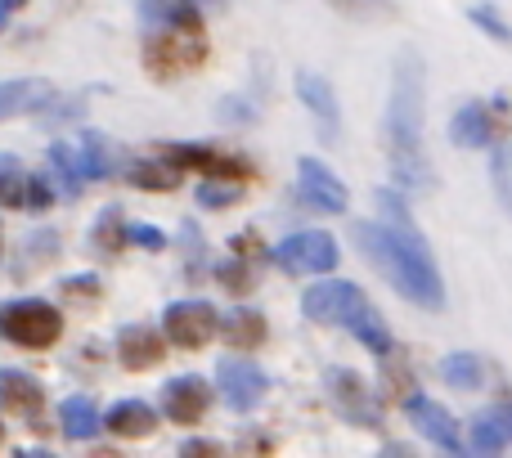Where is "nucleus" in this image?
Instances as JSON below:
<instances>
[{"instance_id":"nucleus-43","label":"nucleus","mask_w":512,"mask_h":458,"mask_svg":"<svg viewBox=\"0 0 512 458\" xmlns=\"http://www.w3.org/2000/svg\"><path fill=\"white\" fill-rule=\"evenodd\" d=\"M180 454H221V445L216 441H185L180 445Z\"/></svg>"},{"instance_id":"nucleus-40","label":"nucleus","mask_w":512,"mask_h":458,"mask_svg":"<svg viewBox=\"0 0 512 458\" xmlns=\"http://www.w3.org/2000/svg\"><path fill=\"white\" fill-rule=\"evenodd\" d=\"M180 234H185V252H189V274L185 279H203V274H198L203 270V238H198V225L185 221L180 225Z\"/></svg>"},{"instance_id":"nucleus-31","label":"nucleus","mask_w":512,"mask_h":458,"mask_svg":"<svg viewBox=\"0 0 512 458\" xmlns=\"http://www.w3.org/2000/svg\"><path fill=\"white\" fill-rule=\"evenodd\" d=\"M126 180H131L135 189H149V194H171V189L180 185V167L171 158H162V162H131Z\"/></svg>"},{"instance_id":"nucleus-17","label":"nucleus","mask_w":512,"mask_h":458,"mask_svg":"<svg viewBox=\"0 0 512 458\" xmlns=\"http://www.w3.org/2000/svg\"><path fill=\"white\" fill-rule=\"evenodd\" d=\"M360 283H346V279H319L310 283L306 292H301V315L315 319V324H337L342 319V310L351 306L355 297H360Z\"/></svg>"},{"instance_id":"nucleus-5","label":"nucleus","mask_w":512,"mask_h":458,"mask_svg":"<svg viewBox=\"0 0 512 458\" xmlns=\"http://www.w3.org/2000/svg\"><path fill=\"white\" fill-rule=\"evenodd\" d=\"M144 59H149V72L153 77H180V72L198 68L207 59V45H203V32H171L167 27H153L144 36Z\"/></svg>"},{"instance_id":"nucleus-35","label":"nucleus","mask_w":512,"mask_h":458,"mask_svg":"<svg viewBox=\"0 0 512 458\" xmlns=\"http://www.w3.org/2000/svg\"><path fill=\"white\" fill-rule=\"evenodd\" d=\"M234 203H239V180H203L198 185V207H207V212H225Z\"/></svg>"},{"instance_id":"nucleus-42","label":"nucleus","mask_w":512,"mask_h":458,"mask_svg":"<svg viewBox=\"0 0 512 458\" xmlns=\"http://www.w3.org/2000/svg\"><path fill=\"white\" fill-rule=\"evenodd\" d=\"M490 418L504 427V436H508V445H512V400H508V405H495V409H490Z\"/></svg>"},{"instance_id":"nucleus-25","label":"nucleus","mask_w":512,"mask_h":458,"mask_svg":"<svg viewBox=\"0 0 512 458\" xmlns=\"http://www.w3.org/2000/svg\"><path fill=\"white\" fill-rule=\"evenodd\" d=\"M436 373H441V382L454 391L486 387V364H481V355H472V351H450L441 364H436Z\"/></svg>"},{"instance_id":"nucleus-8","label":"nucleus","mask_w":512,"mask_h":458,"mask_svg":"<svg viewBox=\"0 0 512 458\" xmlns=\"http://www.w3.org/2000/svg\"><path fill=\"white\" fill-rule=\"evenodd\" d=\"M504 117H508V95H495V104L472 99V104H463L450 117V144H459V149H490L499 140V131H504Z\"/></svg>"},{"instance_id":"nucleus-37","label":"nucleus","mask_w":512,"mask_h":458,"mask_svg":"<svg viewBox=\"0 0 512 458\" xmlns=\"http://www.w3.org/2000/svg\"><path fill=\"white\" fill-rule=\"evenodd\" d=\"M216 117H221L225 126H252V122H261V108H256L248 95H225L221 104H216Z\"/></svg>"},{"instance_id":"nucleus-32","label":"nucleus","mask_w":512,"mask_h":458,"mask_svg":"<svg viewBox=\"0 0 512 458\" xmlns=\"http://www.w3.org/2000/svg\"><path fill=\"white\" fill-rule=\"evenodd\" d=\"M328 9H337L351 23H387V18L400 14L396 0H324Z\"/></svg>"},{"instance_id":"nucleus-19","label":"nucleus","mask_w":512,"mask_h":458,"mask_svg":"<svg viewBox=\"0 0 512 458\" xmlns=\"http://www.w3.org/2000/svg\"><path fill=\"white\" fill-rule=\"evenodd\" d=\"M158 423H162L158 409H153L149 400H135V396L117 400V405L104 414V427L113 436H122V441H144V436L158 432Z\"/></svg>"},{"instance_id":"nucleus-45","label":"nucleus","mask_w":512,"mask_h":458,"mask_svg":"<svg viewBox=\"0 0 512 458\" xmlns=\"http://www.w3.org/2000/svg\"><path fill=\"white\" fill-rule=\"evenodd\" d=\"M0 445H5V423H0Z\"/></svg>"},{"instance_id":"nucleus-6","label":"nucleus","mask_w":512,"mask_h":458,"mask_svg":"<svg viewBox=\"0 0 512 458\" xmlns=\"http://www.w3.org/2000/svg\"><path fill=\"white\" fill-rule=\"evenodd\" d=\"M216 387H221V400L234 414H252V409H261V400L270 396V373H265L261 364H252L248 355H221V364H216Z\"/></svg>"},{"instance_id":"nucleus-10","label":"nucleus","mask_w":512,"mask_h":458,"mask_svg":"<svg viewBox=\"0 0 512 458\" xmlns=\"http://www.w3.org/2000/svg\"><path fill=\"white\" fill-rule=\"evenodd\" d=\"M297 198L306 207H315V212H328V216H346L351 212V194H346V185L328 171V162L319 158H297Z\"/></svg>"},{"instance_id":"nucleus-22","label":"nucleus","mask_w":512,"mask_h":458,"mask_svg":"<svg viewBox=\"0 0 512 458\" xmlns=\"http://www.w3.org/2000/svg\"><path fill=\"white\" fill-rule=\"evenodd\" d=\"M45 158H50V171H54V180H59L63 198H81V189L90 185V180H86V162H81V144L54 140L50 149H45Z\"/></svg>"},{"instance_id":"nucleus-34","label":"nucleus","mask_w":512,"mask_h":458,"mask_svg":"<svg viewBox=\"0 0 512 458\" xmlns=\"http://www.w3.org/2000/svg\"><path fill=\"white\" fill-rule=\"evenodd\" d=\"M468 450H472V454H499V450H508V436H504V427H499L495 418H490V409H486V414L472 418Z\"/></svg>"},{"instance_id":"nucleus-3","label":"nucleus","mask_w":512,"mask_h":458,"mask_svg":"<svg viewBox=\"0 0 512 458\" xmlns=\"http://www.w3.org/2000/svg\"><path fill=\"white\" fill-rule=\"evenodd\" d=\"M0 337L27 346V351H50L63 337V315L41 297L9 301V306H0Z\"/></svg>"},{"instance_id":"nucleus-38","label":"nucleus","mask_w":512,"mask_h":458,"mask_svg":"<svg viewBox=\"0 0 512 458\" xmlns=\"http://www.w3.org/2000/svg\"><path fill=\"white\" fill-rule=\"evenodd\" d=\"M216 279H221L230 292H248L252 288V265L239 261V256H230V261L216 265Z\"/></svg>"},{"instance_id":"nucleus-12","label":"nucleus","mask_w":512,"mask_h":458,"mask_svg":"<svg viewBox=\"0 0 512 458\" xmlns=\"http://www.w3.org/2000/svg\"><path fill=\"white\" fill-rule=\"evenodd\" d=\"M324 387H328V400L337 405L342 418H351L355 427H378V405H373V396H369V382H364L355 369H346V364H328Z\"/></svg>"},{"instance_id":"nucleus-1","label":"nucleus","mask_w":512,"mask_h":458,"mask_svg":"<svg viewBox=\"0 0 512 458\" xmlns=\"http://www.w3.org/2000/svg\"><path fill=\"white\" fill-rule=\"evenodd\" d=\"M373 203H378V221H355L351 238L382 274L387 283L400 292L405 301L423 310H445V283H441V265H436L427 234L418 229L414 212L405 203V189H373Z\"/></svg>"},{"instance_id":"nucleus-7","label":"nucleus","mask_w":512,"mask_h":458,"mask_svg":"<svg viewBox=\"0 0 512 458\" xmlns=\"http://www.w3.org/2000/svg\"><path fill=\"white\" fill-rule=\"evenodd\" d=\"M225 319L216 315L212 301H171L167 310H162V333H167L171 346H180V351H198V346H207L216 333H221Z\"/></svg>"},{"instance_id":"nucleus-11","label":"nucleus","mask_w":512,"mask_h":458,"mask_svg":"<svg viewBox=\"0 0 512 458\" xmlns=\"http://www.w3.org/2000/svg\"><path fill=\"white\" fill-rule=\"evenodd\" d=\"M292 90H297L301 108L315 117L319 140H324V144H337V135H342V104H337V95H333V81H328L324 72L297 68V77H292Z\"/></svg>"},{"instance_id":"nucleus-9","label":"nucleus","mask_w":512,"mask_h":458,"mask_svg":"<svg viewBox=\"0 0 512 458\" xmlns=\"http://www.w3.org/2000/svg\"><path fill=\"white\" fill-rule=\"evenodd\" d=\"M405 418L414 423V432L423 436V441L436 445V450H445V454L468 450V441H463V432H459V418H454L445 405H436L432 396H423V391L405 396Z\"/></svg>"},{"instance_id":"nucleus-4","label":"nucleus","mask_w":512,"mask_h":458,"mask_svg":"<svg viewBox=\"0 0 512 458\" xmlns=\"http://www.w3.org/2000/svg\"><path fill=\"white\" fill-rule=\"evenodd\" d=\"M270 261L288 274H333L342 265V247L328 229H297V234L279 238Z\"/></svg>"},{"instance_id":"nucleus-15","label":"nucleus","mask_w":512,"mask_h":458,"mask_svg":"<svg viewBox=\"0 0 512 458\" xmlns=\"http://www.w3.org/2000/svg\"><path fill=\"white\" fill-rule=\"evenodd\" d=\"M337 328H346V333L355 337V342L364 346V351H373V355H382L387 360L391 351H396V337H391V328H387V319L378 315V306H373L369 297H355L351 306L342 310V319H337Z\"/></svg>"},{"instance_id":"nucleus-41","label":"nucleus","mask_w":512,"mask_h":458,"mask_svg":"<svg viewBox=\"0 0 512 458\" xmlns=\"http://www.w3.org/2000/svg\"><path fill=\"white\" fill-rule=\"evenodd\" d=\"M99 292H104L99 274H72V279H63V297H99Z\"/></svg>"},{"instance_id":"nucleus-29","label":"nucleus","mask_w":512,"mask_h":458,"mask_svg":"<svg viewBox=\"0 0 512 458\" xmlns=\"http://www.w3.org/2000/svg\"><path fill=\"white\" fill-rule=\"evenodd\" d=\"M86 108H90V95H86V90H81V95H59V90H54V95L45 99V104L36 108L32 117L45 126V131H59V126L81 122V117H86Z\"/></svg>"},{"instance_id":"nucleus-2","label":"nucleus","mask_w":512,"mask_h":458,"mask_svg":"<svg viewBox=\"0 0 512 458\" xmlns=\"http://www.w3.org/2000/svg\"><path fill=\"white\" fill-rule=\"evenodd\" d=\"M423 117H427V68L418 50H400L396 68H391V95L387 117H382V144L391 158V180L405 194H432L436 176L427 162L423 144Z\"/></svg>"},{"instance_id":"nucleus-24","label":"nucleus","mask_w":512,"mask_h":458,"mask_svg":"<svg viewBox=\"0 0 512 458\" xmlns=\"http://www.w3.org/2000/svg\"><path fill=\"white\" fill-rule=\"evenodd\" d=\"M59 252H63L59 229H36V234L23 238V247H18V256L9 261V270L23 279V274H32V270H41V265H50Z\"/></svg>"},{"instance_id":"nucleus-13","label":"nucleus","mask_w":512,"mask_h":458,"mask_svg":"<svg viewBox=\"0 0 512 458\" xmlns=\"http://www.w3.org/2000/svg\"><path fill=\"white\" fill-rule=\"evenodd\" d=\"M162 158H171L180 171H203L207 180H252V167L243 158L212 149V144H162Z\"/></svg>"},{"instance_id":"nucleus-14","label":"nucleus","mask_w":512,"mask_h":458,"mask_svg":"<svg viewBox=\"0 0 512 458\" xmlns=\"http://www.w3.org/2000/svg\"><path fill=\"white\" fill-rule=\"evenodd\" d=\"M212 409V382L198 378V373H180L162 387V414L180 427L203 423V414Z\"/></svg>"},{"instance_id":"nucleus-21","label":"nucleus","mask_w":512,"mask_h":458,"mask_svg":"<svg viewBox=\"0 0 512 458\" xmlns=\"http://www.w3.org/2000/svg\"><path fill=\"white\" fill-rule=\"evenodd\" d=\"M50 95H54V86L45 77L0 81V122H9V117H23V113H36V108H41Z\"/></svg>"},{"instance_id":"nucleus-26","label":"nucleus","mask_w":512,"mask_h":458,"mask_svg":"<svg viewBox=\"0 0 512 458\" xmlns=\"http://www.w3.org/2000/svg\"><path fill=\"white\" fill-rule=\"evenodd\" d=\"M32 185H36L32 171L14 153H0V207H27L32 212Z\"/></svg>"},{"instance_id":"nucleus-39","label":"nucleus","mask_w":512,"mask_h":458,"mask_svg":"<svg viewBox=\"0 0 512 458\" xmlns=\"http://www.w3.org/2000/svg\"><path fill=\"white\" fill-rule=\"evenodd\" d=\"M131 243H135V247H144V252H167V247H171V238L162 234L158 225H149V221H135V225H131Z\"/></svg>"},{"instance_id":"nucleus-18","label":"nucleus","mask_w":512,"mask_h":458,"mask_svg":"<svg viewBox=\"0 0 512 458\" xmlns=\"http://www.w3.org/2000/svg\"><path fill=\"white\" fill-rule=\"evenodd\" d=\"M140 18L149 27H167V32H203V5L198 0H135Z\"/></svg>"},{"instance_id":"nucleus-33","label":"nucleus","mask_w":512,"mask_h":458,"mask_svg":"<svg viewBox=\"0 0 512 458\" xmlns=\"http://www.w3.org/2000/svg\"><path fill=\"white\" fill-rule=\"evenodd\" d=\"M490 185H495L499 207L512 216V144H490Z\"/></svg>"},{"instance_id":"nucleus-44","label":"nucleus","mask_w":512,"mask_h":458,"mask_svg":"<svg viewBox=\"0 0 512 458\" xmlns=\"http://www.w3.org/2000/svg\"><path fill=\"white\" fill-rule=\"evenodd\" d=\"M23 5H27V0H0V32H5V27H9V18H14Z\"/></svg>"},{"instance_id":"nucleus-28","label":"nucleus","mask_w":512,"mask_h":458,"mask_svg":"<svg viewBox=\"0 0 512 458\" xmlns=\"http://www.w3.org/2000/svg\"><path fill=\"white\" fill-rule=\"evenodd\" d=\"M126 243H131V225L122 221V207H104V212L95 216V225H90V252L117 256Z\"/></svg>"},{"instance_id":"nucleus-23","label":"nucleus","mask_w":512,"mask_h":458,"mask_svg":"<svg viewBox=\"0 0 512 458\" xmlns=\"http://www.w3.org/2000/svg\"><path fill=\"white\" fill-rule=\"evenodd\" d=\"M59 427H63V436H68V441L86 445V441H95V436H99L104 418H99V409H95V400H90V396H68L59 405Z\"/></svg>"},{"instance_id":"nucleus-16","label":"nucleus","mask_w":512,"mask_h":458,"mask_svg":"<svg viewBox=\"0 0 512 458\" xmlns=\"http://www.w3.org/2000/svg\"><path fill=\"white\" fill-rule=\"evenodd\" d=\"M167 333H158V328L149 324H126L122 333H117V364H122L126 373H144V369H158L162 355H167Z\"/></svg>"},{"instance_id":"nucleus-27","label":"nucleus","mask_w":512,"mask_h":458,"mask_svg":"<svg viewBox=\"0 0 512 458\" xmlns=\"http://www.w3.org/2000/svg\"><path fill=\"white\" fill-rule=\"evenodd\" d=\"M221 333H225V342L239 346V351H256V346H265V333H270V324H265L261 310L239 306V310H230V319L221 324Z\"/></svg>"},{"instance_id":"nucleus-20","label":"nucleus","mask_w":512,"mask_h":458,"mask_svg":"<svg viewBox=\"0 0 512 458\" xmlns=\"http://www.w3.org/2000/svg\"><path fill=\"white\" fill-rule=\"evenodd\" d=\"M0 405H5L9 414L36 418L45 409L41 378H32V373H23V369H0Z\"/></svg>"},{"instance_id":"nucleus-36","label":"nucleus","mask_w":512,"mask_h":458,"mask_svg":"<svg viewBox=\"0 0 512 458\" xmlns=\"http://www.w3.org/2000/svg\"><path fill=\"white\" fill-rule=\"evenodd\" d=\"M468 18L477 23V32H486V36H490V41L512 45V23H504V14H499L495 5H472V9H468Z\"/></svg>"},{"instance_id":"nucleus-30","label":"nucleus","mask_w":512,"mask_h":458,"mask_svg":"<svg viewBox=\"0 0 512 458\" xmlns=\"http://www.w3.org/2000/svg\"><path fill=\"white\" fill-rule=\"evenodd\" d=\"M81 162H86V180H113L117 176V149L108 144V135L81 131Z\"/></svg>"}]
</instances>
